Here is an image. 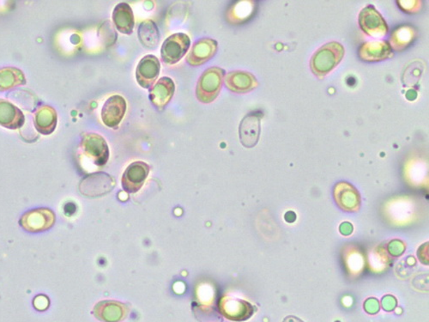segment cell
<instances>
[{"label":"cell","mask_w":429,"mask_h":322,"mask_svg":"<svg viewBox=\"0 0 429 322\" xmlns=\"http://www.w3.org/2000/svg\"><path fill=\"white\" fill-rule=\"evenodd\" d=\"M343 45L337 41L318 48L311 59L310 67L317 77L324 78L339 66L344 56Z\"/></svg>","instance_id":"cell-1"},{"label":"cell","mask_w":429,"mask_h":322,"mask_svg":"<svg viewBox=\"0 0 429 322\" xmlns=\"http://www.w3.org/2000/svg\"><path fill=\"white\" fill-rule=\"evenodd\" d=\"M225 71L221 67L208 68L200 76L196 87V97L202 104L213 102L221 92Z\"/></svg>","instance_id":"cell-2"},{"label":"cell","mask_w":429,"mask_h":322,"mask_svg":"<svg viewBox=\"0 0 429 322\" xmlns=\"http://www.w3.org/2000/svg\"><path fill=\"white\" fill-rule=\"evenodd\" d=\"M80 147L83 153L98 167L107 164L110 156L107 141L100 134L85 132L82 136Z\"/></svg>","instance_id":"cell-3"},{"label":"cell","mask_w":429,"mask_h":322,"mask_svg":"<svg viewBox=\"0 0 429 322\" xmlns=\"http://www.w3.org/2000/svg\"><path fill=\"white\" fill-rule=\"evenodd\" d=\"M191 46V40L185 33H176L167 38L161 48L163 62L174 64L181 62Z\"/></svg>","instance_id":"cell-4"},{"label":"cell","mask_w":429,"mask_h":322,"mask_svg":"<svg viewBox=\"0 0 429 322\" xmlns=\"http://www.w3.org/2000/svg\"><path fill=\"white\" fill-rule=\"evenodd\" d=\"M115 187L113 177L107 173L98 172L83 178L79 184V191L83 195L97 198L108 195Z\"/></svg>","instance_id":"cell-5"},{"label":"cell","mask_w":429,"mask_h":322,"mask_svg":"<svg viewBox=\"0 0 429 322\" xmlns=\"http://www.w3.org/2000/svg\"><path fill=\"white\" fill-rule=\"evenodd\" d=\"M219 313L227 320L245 321L255 313V307L242 299L223 297L218 302Z\"/></svg>","instance_id":"cell-6"},{"label":"cell","mask_w":429,"mask_h":322,"mask_svg":"<svg viewBox=\"0 0 429 322\" xmlns=\"http://www.w3.org/2000/svg\"><path fill=\"white\" fill-rule=\"evenodd\" d=\"M359 25L364 33L372 37H384L388 33L385 19L374 6H367L360 10Z\"/></svg>","instance_id":"cell-7"},{"label":"cell","mask_w":429,"mask_h":322,"mask_svg":"<svg viewBox=\"0 0 429 322\" xmlns=\"http://www.w3.org/2000/svg\"><path fill=\"white\" fill-rule=\"evenodd\" d=\"M54 211L48 208H39L26 212L20 219V225L29 232H41L55 225Z\"/></svg>","instance_id":"cell-8"},{"label":"cell","mask_w":429,"mask_h":322,"mask_svg":"<svg viewBox=\"0 0 429 322\" xmlns=\"http://www.w3.org/2000/svg\"><path fill=\"white\" fill-rule=\"evenodd\" d=\"M333 197L341 210L358 212L362 204L360 193L354 186L347 181L337 183L333 189Z\"/></svg>","instance_id":"cell-9"},{"label":"cell","mask_w":429,"mask_h":322,"mask_svg":"<svg viewBox=\"0 0 429 322\" xmlns=\"http://www.w3.org/2000/svg\"><path fill=\"white\" fill-rule=\"evenodd\" d=\"M150 170L149 164L142 161L134 162L129 165L121 179V185L125 192H138L146 183Z\"/></svg>","instance_id":"cell-10"},{"label":"cell","mask_w":429,"mask_h":322,"mask_svg":"<svg viewBox=\"0 0 429 322\" xmlns=\"http://www.w3.org/2000/svg\"><path fill=\"white\" fill-rule=\"evenodd\" d=\"M130 309L123 302L115 300L99 302L93 309L94 316L101 322H121L127 319Z\"/></svg>","instance_id":"cell-11"},{"label":"cell","mask_w":429,"mask_h":322,"mask_svg":"<svg viewBox=\"0 0 429 322\" xmlns=\"http://www.w3.org/2000/svg\"><path fill=\"white\" fill-rule=\"evenodd\" d=\"M262 116L259 113L253 112L242 119L239 126V136L241 145L246 148H253L259 142L261 134L260 120Z\"/></svg>","instance_id":"cell-12"},{"label":"cell","mask_w":429,"mask_h":322,"mask_svg":"<svg viewBox=\"0 0 429 322\" xmlns=\"http://www.w3.org/2000/svg\"><path fill=\"white\" fill-rule=\"evenodd\" d=\"M161 71L160 60L154 55H146L140 60L136 69V79L143 89L153 86Z\"/></svg>","instance_id":"cell-13"},{"label":"cell","mask_w":429,"mask_h":322,"mask_svg":"<svg viewBox=\"0 0 429 322\" xmlns=\"http://www.w3.org/2000/svg\"><path fill=\"white\" fill-rule=\"evenodd\" d=\"M218 49V41L211 38H201L192 45L187 56V62L193 67L202 66L213 58Z\"/></svg>","instance_id":"cell-14"},{"label":"cell","mask_w":429,"mask_h":322,"mask_svg":"<svg viewBox=\"0 0 429 322\" xmlns=\"http://www.w3.org/2000/svg\"><path fill=\"white\" fill-rule=\"evenodd\" d=\"M127 107V101L120 94L109 97L101 109L102 122L108 127H117L124 118Z\"/></svg>","instance_id":"cell-15"},{"label":"cell","mask_w":429,"mask_h":322,"mask_svg":"<svg viewBox=\"0 0 429 322\" xmlns=\"http://www.w3.org/2000/svg\"><path fill=\"white\" fill-rule=\"evenodd\" d=\"M176 85L172 78L163 77L150 90V100L158 111H162L172 100Z\"/></svg>","instance_id":"cell-16"},{"label":"cell","mask_w":429,"mask_h":322,"mask_svg":"<svg viewBox=\"0 0 429 322\" xmlns=\"http://www.w3.org/2000/svg\"><path fill=\"white\" fill-rule=\"evenodd\" d=\"M224 83L227 90L237 94L252 92L259 85L254 75L244 71H234L225 75Z\"/></svg>","instance_id":"cell-17"},{"label":"cell","mask_w":429,"mask_h":322,"mask_svg":"<svg viewBox=\"0 0 429 322\" xmlns=\"http://www.w3.org/2000/svg\"><path fill=\"white\" fill-rule=\"evenodd\" d=\"M360 59L365 62H382L393 56L392 48L387 41H367L358 50Z\"/></svg>","instance_id":"cell-18"},{"label":"cell","mask_w":429,"mask_h":322,"mask_svg":"<svg viewBox=\"0 0 429 322\" xmlns=\"http://www.w3.org/2000/svg\"><path fill=\"white\" fill-rule=\"evenodd\" d=\"M25 117L24 113L10 102L0 99V126L17 130L24 126Z\"/></svg>","instance_id":"cell-19"},{"label":"cell","mask_w":429,"mask_h":322,"mask_svg":"<svg viewBox=\"0 0 429 322\" xmlns=\"http://www.w3.org/2000/svg\"><path fill=\"white\" fill-rule=\"evenodd\" d=\"M58 116L51 106L41 105L37 108L34 115V125L38 132L43 135H50L55 131Z\"/></svg>","instance_id":"cell-20"},{"label":"cell","mask_w":429,"mask_h":322,"mask_svg":"<svg viewBox=\"0 0 429 322\" xmlns=\"http://www.w3.org/2000/svg\"><path fill=\"white\" fill-rule=\"evenodd\" d=\"M113 22L118 31L130 36L134 32L135 19L134 11L127 3H120L113 9Z\"/></svg>","instance_id":"cell-21"},{"label":"cell","mask_w":429,"mask_h":322,"mask_svg":"<svg viewBox=\"0 0 429 322\" xmlns=\"http://www.w3.org/2000/svg\"><path fill=\"white\" fill-rule=\"evenodd\" d=\"M140 43L143 48L154 50L160 43L161 36L158 27L153 20H146L139 25L138 32Z\"/></svg>","instance_id":"cell-22"},{"label":"cell","mask_w":429,"mask_h":322,"mask_svg":"<svg viewBox=\"0 0 429 322\" xmlns=\"http://www.w3.org/2000/svg\"><path fill=\"white\" fill-rule=\"evenodd\" d=\"M26 83L24 74L18 68L10 66L0 69V92L24 85Z\"/></svg>","instance_id":"cell-23"},{"label":"cell","mask_w":429,"mask_h":322,"mask_svg":"<svg viewBox=\"0 0 429 322\" xmlns=\"http://www.w3.org/2000/svg\"><path fill=\"white\" fill-rule=\"evenodd\" d=\"M416 37V31L412 26H401L394 30L390 37V47L395 51H402L412 44Z\"/></svg>","instance_id":"cell-24"},{"label":"cell","mask_w":429,"mask_h":322,"mask_svg":"<svg viewBox=\"0 0 429 322\" xmlns=\"http://www.w3.org/2000/svg\"><path fill=\"white\" fill-rule=\"evenodd\" d=\"M255 4L254 1H239L227 11V19L234 24H241L243 22L248 20L255 11Z\"/></svg>","instance_id":"cell-25"},{"label":"cell","mask_w":429,"mask_h":322,"mask_svg":"<svg viewBox=\"0 0 429 322\" xmlns=\"http://www.w3.org/2000/svg\"><path fill=\"white\" fill-rule=\"evenodd\" d=\"M192 309L199 322H223L221 314L214 307L195 304Z\"/></svg>","instance_id":"cell-26"},{"label":"cell","mask_w":429,"mask_h":322,"mask_svg":"<svg viewBox=\"0 0 429 322\" xmlns=\"http://www.w3.org/2000/svg\"><path fill=\"white\" fill-rule=\"evenodd\" d=\"M387 249H388L391 255L393 257H400L405 253L406 246L404 242L400 240H393L389 242L388 246H387Z\"/></svg>","instance_id":"cell-27"},{"label":"cell","mask_w":429,"mask_h":322,"mask_svg":"<svg viewBox=\"0 0 429 322\" xmlns=\"http://www.w3.org/2000/svg\"><path fill=\"white\" fill-rule=\"evenodd\" d=\"M400 8L409 13H416L421 8V1H398Z\"/></svg>","instance_id":"cell-28"},{"label":"cell","mask_w":429,"mask_h":322,"mask_svg":"<svg viewBox=\"0 0 429 322\" xmlns=\"http://www.w3.org/2000/svg\"><path fill=\"white\" fill-rule=\"evenodd\" d=\"M364 309H365L366 312L368 314H377L379 310V301L376 298H368L365 304H364Z\"/></svg>","instance_id":"cell-29"},{"label":"cell","mask_w":429,"mask_h":322,"mask_svg":"<svg viewBox=\"0 0 429 322\" xmlns=\"http://www.w3.org/2000/svg\"><path fill=\"white\" fill-rule=\"evenodd\" d=\"M397 299L393 295H387L382 299V307L386 312H393L396 308Z\"/></svg>","instance_id":"cell-30"},{"label":"cell","mask_w":429,"mask_h":322,"mask_svg":"<svg viewBox=\"0 0 429 322\" xmlns=\"http://www.w3.org/2000/svg\"><path fill=\"white\" fill-rule=\"evenodd\" d=\"M34 307L39 312H44L49 307V300L45 295H38L34 300Z\"/></svg>","instance_id":"cell-31"},{"label":"cell","mask_w":429,"mask_h":322,"mask_svg":"<svg viewBox=\"0 0 429 322\" xmlns=\"http://www.w3.org/2000/svg\"><path fill=\"white\" fill-rule=\"evenodd\" d=\"M428 244L421 246L419 248L417 255H419V260L421 263L428 265Z\"/></svg>","instance_id":"cell-32"},{"label":"cell","mask_w":429,"mask_h":322,"mask_svg":"<svg viewBox=\"0 0 429 322\" xmlns=\"http://www.w3.org/2000/svg\"><path fill=\"white\" fill-rule=\"evenodd\" d=\"M339 231L344 236H351L353 232V225L351 223L344 222L340 225Z\"/></svg>","instance_id":"cell-33"},{"label":"cell","mask_w":429,"mask_h":322,"mask_svg":"<svg viewBox=\"0 0 429 322\" xmlns=\"http://www.w3.org/2000/svg\"><path fill=\"white\" fill-rule=\"evenodd\" d=\"M284 218H286V220L288 223H293V222L295 221L296 215H295V212H293V211H288V212H287L286 216H284Z\"/></svg>","instance_id":"cell-34"},{"label":"cell","mask_w":429,"mask_h":322,"mask_svg":"<svg viewBox=\"0 0 429 322\" xmlns=\"http://www.w3.org/2000/svg\"><path fill=\"white\" fill-rule=\"evenodd\" d=\"M283 322H304V321H302L301 319H299L298 317H296L294 316H288L284 318V320Z\"/></svg>","instance_id":"cell-35"}]
</instances>
